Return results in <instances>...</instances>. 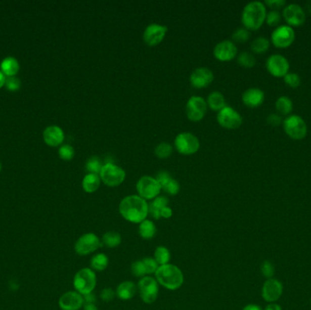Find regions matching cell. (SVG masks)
I'll return each instance as SVG.
<instances>
[{
    "label": "cell",
    "instance_id": "cell-17",
    "mask_svg": "<svg viewBox=\"0 0 311 310\" xmlns=\"http://www.w3.org/2000/svg\"><path fill=\"white\" fill-rule=\"evenodd\" d=\"M214 57L221 62H229L237 57L238 48L232 40H222L216 44L213 51Z\"/></svg>",
    "mask_w": 311,
    "mask_h": 310
},
{
    "label": "cell",
    "instance_id": "cell-5",
    "mask_svg": "<svg viewBox=\"0 0 311 310\" xmlns=\"http://www.w3.org/2000/svg\"><path fill=\"white\" fill-rule=\"evenodd\" d=\"M126 171L121 166H117L114 163L108 162L103 165L100 176L101 182L110 188L118 187L126 180Z\"/></svg>",
    "mask_w": 311,
    "mask_h": 310
},
{
    "label": "cell",
    "instance_id": "cell-51",
    "mask_svg": "<svg viewBox=\"0 0 311 310\" xmlns=\"http://www.w3.org/2000/svg\"><path fill=\"white\" fill-rule=\"evenodd\" d=\"M265 310H282V308H281V306L280 305H278L276 303H271V304L266 306Z\"/></svg>",
    "mask_w": 311,
    "mask_h": 310
},
{
    "label": "cell",
    "instance_id": "cell-16",
    "mask_svg": "<svg viewBox=\"0 0 311 310\" xmlns=\"http://www.w3.org/2000/svg\"><path fill=\"white\" fill-rule=\"evenodd\" d=\"M167 27L157 23H152L145 28L143 41L149 47H155L160 44L167 35Z\"/></svg>",
    "mask_w": 311,
    "mask_h": 310
},
{
    "label": "cell",
    "instance_id": "cell-43",
    "mask_svg": "<svg viewBox=\"0 0 311 310\" xmlns=\"http://www.w3.org/2000/svg\"><path fill=\"white\" fill-rule=\"evenodd\" d=\"M144 263L146 270H147V274L151 275L155 274L156 271L158 270V265L157 261L154 259V257H145L144 259H142Z\"/></svg>",
    "mask_w": 311,
    "mask_h": 310
},
{
    "label": "cell",
    "instance_id": "cell-13",
    "mask_svg": "<svg viewBox=\"0 0 311 310\" xmlns=\"http://www.w3.org/2000/svg\"><path fill=\"white\" fill-rule=\"evenodd\" d=\"M138 290L145 303L152 304L158 298V281L151 277H144L139 281Z\"/></svg>",
    "mask_w": 311,
    "mask_h": 310
},
{
    "label": "cell",
    "instance_id": "cell-55",
    "mask_svg": "<svg viewBox=\"0 0 311 310\" xmlns=\"http://www.w3.org/2000/svg\"><path fill=\"white\" fill-rule=\"evenodd\" d=\"M0 170H1V164H0Z\"/></svg>",
    "mask_w": 311,
    "mask_h": 310
},
{
    "label": "cell",
    "instance_id": "cell-44",
    "mask_svg": "<svg viewBox=\"0 0 311 310\" xmlns=\"http://www.w3.org/2000/svg\"><path fill=\"white\" fill-rule=\"evenodd\" d=\"M260 270H261L262 275L269 279H271L274 276L275 268H274V265L271 263V261H264L261 264Z\"/></svg>",
    "mask_w": 311,
    "mask_h": 310
},
{
    "label": "cell",
    "instance_id": "cell-39",
    "mask_svg": "<svg viewBox=\"0 0 311 310\" xmlns=\"http://www.w3.org/2000/svg\"><path fill=\"white\" fill-rule=\"evenodd\" d=\"M282 19V15L280 14V11L277 10H271L270 12L266 13V25L270 27H279L280 22Z\"/></svg>",
    "mask_w": 311,
    "mask_h": 310
},
{
    "label": "cell",
    "instance_id": "cell-31",
    "mask_svg": "<svg viewBox=\"0 0 311 310\" xmlns=\"http://www.w3.org/2000/svg\"><path fill=\"white\" fill-rule=\"evenodd\" d=\"M157 229L152 221L145 219L140 223L139 227V234L141 238L144 239H151L154 238Z\"/></svg>",
    "mask_w": 311,
    "mask_h": 310
},
{
    "label": "cell",
    "instance_id": "cell-47",
    "mask_svg": "<svg viewBox=\"0 0 311 310\" xmlns=\"http://www.w3.org/2000/svg\"><path fill=\"white\" fill-rule=\"evenodd\" d=\"M266 122L272 126H279L283 123V117L278 113H272L266 117Z\"/></svg>",
    "mask_w": 311,
    "mask_h": 310
},
{
    "label": "cell",
    "instance_id": "cell-19",
    "mask_svg": "<svg viewBox=\"0 0 311 310\" xmlns=\"http://www.w3.org/2000/svg\"><path fill=\"white\" fill-rule=\"evenodd\" d=\"M283 293V285L280 280L270 279L266 280L262 288V297L268 302H275Z\"/></svg>",
    "mask_w": 311,
    "mask_h": 310
},
{
    "label": "cell",
    "instance_id": "cell-30",
    "mask_svg": "<svg viewBox=\"0 0 311 310\" xmlns=\"http://www.w3.org/2000/svg\"><path fill=\"white\" fill-rule=\"evenodd\" d=\"M271 41L265 36H257L250 44V50L255 54H264L270 49Z\"/></svg>",
    "mask_w": 311,
    "mask_h": 310
},
{
    "label": "cell",
    "instance_id": "cell-36",
    "mask_svg": "<svg viewBox=\"0 0 311 310\" xmlns=\"http://www.w3.org/2000/svg\"><path fill=\"white\" fill-rule=\"evenodd\" d=\"M154 153L158 158H167L170 157L173 153V147L167 142H161L156 147Z\"/></svg>",
    "mask_w": 311,
    "mask_h": 310
},
{
    "label": "cell",
    "instance_id": "cell-22",
    "mask_svg": "<svg viewBox=\"0 0 311 310\" xmlns=\"http://www.w3.org/2000/svg\"><path fill=\"white\" fill-rule=\"evenodd\" d=\"M156 180H158V183L161 186V189L168 195L175 196L180 192V183L176 180H174L167 171H160Z\"/></svg>",
    "mask_w": 311,
    "mask_h": 310
},
{
    "label": "cell",
    "instance_id": "cell-8",
    "mask_svg": "<svg viewBox=\"0 0 311 310\" xmlns=\"http://www.w3.org/2000/svg\"><path fill=\"white\" fill-rule=\"evenodd\" d=\"M174 146L179 153L190 156L199 151L200 142L199 139L192 133L182 132L176 136L174 140Z\"/></svg>",
    "mask_w": 311,
    "mask_h": 310
},
{
    "label": "cell",
    "instance_id": "cell-20",
    "mask_svg": "<svg viewBox=\"0 0 311 310\" xmlns=\"http://www.w3.org/2000/svg\"><path fill=\"white\" fill-rule=\"evenodd\" d=\"M84 305V297L77 291L64 293L59 297V306L62 310H79Z\"/></svg>",
    "mask_w": 311,
    "mask_h": 310
},
{
    "label": "cell",
    "instance_id": "cell-9",
    "mask_svg": "<svg viewBox=\"0 0 311 310\" xmlns=\"http://www.w3.org/2000/svg\"><path fill=\"white\" fill-rule=\"evenodd\" d=\"M296 33L289 25H280L272 31L271 42L278 49H287L293 44Z\"/></svg>",
    "mask_w": 311,
    "mask_h": 310
},
{
    "label": "cell",
    "instance_id": "cell-6",
    "mask_svg": "<svg viewBox=\"0 0 311 310\" xmlns=\"http://www.w3.org/2000/svg\"><path fill=\"white\" fill-rule=\"evenodd\" d=\"M97 285V276L91 269H82L74 277L73 286L77 292L85 296L93 292Z\"/></svg>",
    "mask_w": 311,
    "mask_h": 310
},
{
    "label": "cell",
    "instance_id": "cell-29",
    "mask_svg": "<svg viewBox=\"0 0 311 310\" xmlns=\"http://www.w3.org/2000/svg\"><path fill=\"white\" fill-rule=\"evenodd\" d=\"M0 68H1V72L4 74L5 77L6 76L8 77H15V75H17L19 70V64L15 58L9 57L1 62Z\"/></svg>",
    "mask_w": 311,
    "mask_h": 310
},
{
    "label": "cell",
    "instance_id": "cell-10",
    "mask_svg": "<svg viewBox=\"0 0 311 310\" xmlns=\"http://www.w3.org/2000/svg\"><path fill=\"white\" fill-rule=\"evenodd\" d=\"M216 120L219 126L227 129H237L243 123L242 116L230 106H226L217 112Z\"/></svg>",
    "mask_w": 311,
    "mask_h": 310
},
{
    "label": "cell",
    "instance_id": "cell-26",
    "mask_svg": "<svg viewBox=\"0 0 311 310\" xmlns=\"http://www.w3.org/2000/svg\"><path fill=\"white\" fill-rule=\"evenodd\" d=\"M101 184L100 175L88 173L84 176L82 181V188L86 193H94L100 189Z\"/></svg>",
    "mask_w": 311,
    "mask_h": 310
},
{
    "label": "cell",
    "instance_id": "cell-54",
    "mask_svg": "<svg viewBox=\"0 0 311 310\" xmlns=\"http://www.w3.org/2000/svg\"><path fill=\"white\" fill-rule=\"evenodd\" d=\"M5 82H6V77L4 74L0 71V88L5 85Z\"/></svg>",
    "mask_w": 311,
    "mask_h": 310
},
{
    "label": "cell",
    "instance_id": "cell-3",
    "mask_svg": "<svg viewBox=\"0 0 311 310\" xmlns=\"http://www.w3.org/2000/svg\"><path fill=\"white\" fill-rule=\"evenodd\" d=\"M155 275L158 283L169 290L179 289L184 282L182 271L172 264L159 265Z\"/></svg>",
    "mask_w": 311,
    "mask_h": 310
},
{
    "label": "cell",
    "instance_id": "cell-2",
    "mask_svg": "<svg viewBox=\"0 0 311 310\" xmlns=\"http://www.w3.org/2000/svg\"><path fill=\"white\" fill-rule=\"evenodd\" d=\"M266 7L260 1L249 2L244 7L241 14V22L248 30H257L266 21Z\"/></svg>",
    "mask_w": 311,
    "mask_h": 310
},
{
    "label": "cell",
    "instance_id": "cell-34",
    "mask_svg": "<svg viewBox=\"0 0 311 310\" xmlns=\"http://www.w3.org/2000/svg\"><path fill=\"white\" fill-rule=\"evenodd\" d=\"M154 259L158 265H167L170 260V252L167 247H158L154 253Z\"/></svg>",
    "mask_w": 311,
    "mask_h": 310
},
{
    "label": "cell",
    "instance_id": "cell-4",
    "mask_svg": "<svg viewBox=\"0 0 311 310\" xmlns=\"http://www.w3.org/2000/svg\"><path fill=\"white\" fill-rule=\"evenodd\" d=\"M282 126L285 133L291 140H302L307 137V124L298 115H289L285 117Z\"/></svg>",
    "mask_w": 311,
    "mask_h": 310
},
{
    "label": "cell",
    "instance_id": "cell-28",
    "mask_svg": "<svg viewBox=\"0 0 311 310\" xmlns=\"http://www.w3.org/2000/svg\"><path fill=\"white\" fill-rule=\"evenodd\" d=\"M207 107H209L213 111H220L222 108H225L226 99L224 95L218 91H214L208 95L207 100Z\"/></svg>",
    "mask_w": 311,
    "mask_h": 310
},
{
    "label": "cell",
    "instance_id": "cell-27",
    "mask_svg": "<svg viewBox=\"0 0 311 310\" xmlns=\"http://www.w3.org/2000/svg\"><path fill=\"white\" fill-rule=\"evenodd\" d=\"M277 113L281 117H288L293 110V102L287 96H281L275 103Z\"/></svg>",
    "mask_w": 311,
    "mask_h": 310
},
{
    "label": "cell",
    "instance_id": "cell-14",
    "mask_svg": "<svg viewBox=\"0 0 311 310\" xmlns=\"http://www.w3.org/2000/svg\"><path fill=\"white\" fill-rule=\"evenodd\" d=\"M101 246V240L96 234H84L75 244V251L79 256H86L99 249Z\"/></svg>",
    "mask_w": 311,
    "mask_h": 310
},
{
    "label": "cell",
    "instance_id": "cell-15",
    "mask_svg": "<svg viewBox=\"0 0 311 310\" xmlns=\"http://www.w3.org/2000/svg\"><path fill=\"white\" fill-rule=\"evenodd\" d=\"M282 17L287 22V25L291 27H300L306 22L305 9H303L300 5L295 3L286 5V7L283 9Z\"/></svg>",
    "mask_w": 311,
    "mask_h": 310
},
{
    "label": "cell",
    "instance_id": "cell-11",
    "mask_svg": "<svg viewBox=\"0 0 311 310\" xmlns=\"http://www.w3.org/2000/svg\"><path fill=\"white\" fill-rule=\"evenodd\" d=\"M266 68L268 72L273 77H284L289 72V60L283 55L273 54L266 59Z\"/></svg>",
    "mask_w": 311,
    "mask_h": 310
},
{
    "label": "cell",
    "instance_id": "cell-40",
    "mask_svg": "<svg viewBox=\"0 0 311 310\" xmlns=\"http://www.w3.org/2000/svg\"><path fill=\"white\" fill-rule=\"evenodd\" d=\"M59 157L66 161L71 160L75 157V149L70 145H63L59 149Z\"/></svg>",
    "mask_w": 311,
    "mask_h": 310
},
{
    "label": "cell",
    "instance_id": "cell-41",
    "mask_svg": "<svg viewBox=\"0 0 311 310\" xmlns=\"http://www.w3.org/2000/svg\"><path fill=\"white\" fill-rule=\"evenodd\" d=\"M283 78L285 84L291 88H298L301 84V78L296 73L289 72Z\"/></svg>",
    "mask_w": 311,
    "mask_h": 310
},
{
    "label": "cell",
    "instance_id": "cell-1",
    "mask_svg": "<svg viewBox=\"0 0 311 310\" xmlns=\"http://www.w3.org/2000/svg\"><path fill=\"white\" fill-rule=\"evenodd\" d=\"M119 213L126 220L140 224L149 215V204L139 195H130L122 199Z\"/></svg>",
    "mask_w": 311,
    "mask_h": 310
},
{
    "label": "cell",
    "instance_id": "cell-21",
    "mask_svg": "<svg viewBox=\"0 0 311 310\" xmlns=\"http://www.w3.org/2000/svg\"><path fill=\"white\" fill-rule=\"evenodd\" d=\"M242 102L248 108H255L260 107L265 100V93L257 87H250L244 91Z\"/></svg>",
    "mask_w": 311,
    "mask_h": 310
},
{
    "label": "cell",
    "instance_id": "cell-32",
    "mask_svg": "<svg viewBox=\"0 0 311 310\" xmlns=\"http://www.w3.org/2000/svg\"><path fill=\"white\" fill-rule=\"evenodd\" d=\"M121 236L120 234L115 231H109L103 235L101 238V244L107 247H116L121 244Z\"/></svg>",
    "mask_w": 311,
    "mask_h": 310
},
{
    "label": "cell",
    "instance_id": "cell-23",
    "mask_svg": "<svg viewBox=\"0 0 311 310\" xmlns=\"http://www.w3.org/2000/svg\"><path fill=\"white\" fill-rule=\"evenodd\" d=\"M44 141L50 147H58L63 143L65 134L61 127L58 126H50L43 132Z\"/></svg>",
    "mask_w": 311,
    "mask_h": 310
},
{
    "label": "cell",
    "instance_id": "cell-46",
    "mask_svg": "<svg viewBox=\"0 0 311 310\" xmlns=\"http://www.w3.org/2000/svg\"><path fill=\"white\" fill-rule=\"evenodd\" d=\"M264 4L266 8L271 9V10L279 11L280 9H284L286 7V1L285 0H266Z\"/></svg>",
    "mask_w": 311,
    "mask_h": 310
},
{
    "label": "cell",
    "instance_id": "cell-25",
    "mask_svg": "<svg viewBox=\"0 0 311 310\" xmlns=\"http://www.w3.org/2000/svg\"><path fill=\"white\" fill-rule=\"evenodd\" d=\"M168 206V199L166 197L158 196V198L152 200V202L149 205V213L155 219L161 218L160 214L164 207Z\"/></svg>",
    "mask_w": 311,
    "mask_h": 310
},
{
    "label": "cell",
    "instance_id": "cell-49",
    "mask_svg": "<svg viewBox=\"0 0 311 310\" xmlns=\"http://www.w3.org/2000/svg\"><path fill=\"white\" fill-rule=\"evenodd\" d=\"M160 216H161V217H163V218H169V217H171V208L168 207V206H167V207H164V208H163L162 211H161V214H160Z\"/></svg>",
    "mask_w": 311,
    "mask_h": 310
},
{
    "label": "cell",
    "instance_id": "cell-50",
    "mask_svg": "<svg viewBox=\"0 0 311 310\" xmlns=\"http://www.w3.org/2000/svg\"><path fill=\"white\" fill-rule=\"evenodd\" d=\"M83 297H84V304H94L96 300V297L93 293L85 295L83 296Z\"/></svg>",
    "mask_w": 311,
    "mask_h": 310
},
{
    "label": "cell",
    "instance_id": "cell-12",
    "mask_svg": "<svg viewBox=\"0 0 311 310\" xmlns=\"http://www.w3.org/2000/svg\"><path fill=\"white\" fill-rule=\"evenodd\" d=\"M207 110V101L201 97L193 96L187 102L186 114L190 121L199 122L202 120Z\"/></svg>",
    "mask_w": 311,
    "mask_h": 310
},
{
    "label": "cell",
    "instance_id": "cell-45",
    "mask_svg": "<svg viewBox=\"0 0 311 310\" xmlns=\"http://www.w3.org/2000/svg\"><path fill=\"white\" fill-rule=\"evenodd\" d=\"M5 85H6L7 88L10 90V91H17V90L20 88L21 82L18 79V77H7V78H6V82H5Z\"/></svg>",
    "mask_w": 311,
    "mask_h": 310
},
{
    "label": "cell",
    "instance_id": "cell-52",
    "mask_svg": "<svg viewBox=\"0 0 311 310\" xmlns=\"http://www.w3.org/2000/svg\"><path fill=\"white\" fill-rule=\"evenodd\" d=\"M242 310H263L261 307L257 305H254V304H249L248 306H245Z\"/></svg>",
    "mask_w": 311,
    "mask_h": 310
},
{
    "label": "cell",
    "instance_id": "cell-24",
    "mask_svg": "<svg viewBox=\"0 0 311 310\" xmlns=\"http://www.w3.org/2000/svg\"><path fill=\"white\" fill-rule=\"evenodd\" d=\"M138 290V287L132 281H124L117 286L116 295L123 300H128L134 297Z\"/></svg>",
    "mask_w": 311,
    "mask_h": 310
},
{
    "label": "cell",
    "instance_id": "cell-33",
    "mask_svg": "<svg viewBox=\"0 0 311 310\" xmlns=\"http://www.w3.org/2000/svg\"><path fill=\"white\" fill-rule=\"evenodd\" d=\"M91 269L97 271H103L108 268V257L103 253L97 254L91 261Z\"/></svg>",
    "mask_w": 311,
    "mask_h": 310
},
{
    "label": "cell",
    "instance_id": "cell-35",
    "mask_svg": "<svg viewBox=\"0 0 311 310\" xmlns=\"http://www.w3.org/2000/svg\"><path fill=\"white\" fill-rule=\"evenodd\" d=\"M238 63L239 66L246 68H251L256 65V58L252 53H249L247 51H243L241 53H239L238 58Z\"/></svg>",
    "mask_w": 311,
    "mask_h": 310
},
{
    "label": "cell",
    "instance_id": "cell-53",
    "mask_svg": "<svg viewBox=\"0 0 311 310\" xmlns=\"http://www.w3.org/2000/svg\"><path fill=\"white\" fill-rule=\"evenodd\" d=\"M84 310H99L96 306L95 304H85L84 305Z\"/></svg>",
    "mask_w": 311,
    "mask_h": 310
},
{
    "label": "cell",
    "instance_id": "cell-18",
    "mask_svg": "<svg viewBox=\"0 0 311 310\" xmlns=\"http://www.w3.org/2000/svg\"><path fill=\"white\" fill-rule=\"evenodd\" d=\"M213 80L214 74L207 68H196L194 71L191 73L190 77V84L198 90L207 87V85L211 84Z\"/></svg>",
    "mask_w": 311,
    "mask_h": 310
},
{
    "label": "cell",
    "instance_id": "cell-38",
    "mask_svg": "<svg viewBox=\"0 0 311 310\" xmlns=\"http://www.w3.org/2000/svg\"><path fill=\"white\" fill-rule=\"evenodd\" d=\"M102 163L100 159V157H91L87 159L86 163V169L88 173L92 174H98L100 175V171L102 168Z\"/></svg>",
    "mask_w": 311,
    "mask_h": 310
},
{
    "label": "cell",
    "instance_id": "cell-42",
    "mask_svg": "<svg viewBox=\"0 0 311 310\" xmlns=\"http://www.w3.org/2000/svg\"><path fill=\"white\" fill-rule=\"evenodd\" d=\"M131 273L137 278H144L147 275V270L142 260H138L131 265Z\"/></svg>",
    "mask_w": 311,
    "mask_h": 310
},
{
    "label": "cell",
    "instance_id": "cell-7",
    "mask_svg": "<svg viewBox=\"0 0 311 310\" xmlns=\"http://www.w3.org/2000/svg\"><path fill=\"white\" fill-rule=\"evenodd\" d=\"M136 188L139 196L145 200H153L158 198L162 190L156 178L150 175L141 176L138 180Z\"/></svg>",
    "mask_w": 311,
    "mask_h": 310
},
{
    "label": "cell",
    "instance_id": "cell-48",
    "mask_svg": "<svg viewBox=\"0 0 311 310\" xmlns=\"http://www.w3.org/2000/svg\"><path fill=\"white\" fill-rule=\"evenodd\" d=\"M115 295H116V293L114 292L111 288H104L103 290L100 293V297L103 301L109 302L115 297Z\"/></svg>",
    "mask_w": 311,
    "mask_h": 310
},
{
    "label": "cell",
    "instance_id": "cell-37",
    "mask_svg": "<svg viewBox=\"0 0 311 310\" xmlns=\"http://www.w3.org/2000/svg\"><path fill=\"white\" fill-rule=\"evenodd\" d=\"M231 37L235 44H244L249 39L250 32L245 27H239L233 32Z\"/></svg>",
    "mask_w": 311,
    "mask_h": 310
}]
</instances>
